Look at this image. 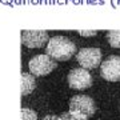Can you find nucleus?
Masks as SVG:
<instances>
[{"instance_id":"nucleus-8","label":"nucleus","mask_w":120,"mask_h":120,"mask_svg":"<svg viewBox=\"0 0 120 120\" xmlns=\"http://www.w3.org/2000/svg\"><path fill=\"white\" fill-rule=\"evenodd\" d=\"M36 87L35 77L27 72L22 73V95H30Z\"/></svg>"},{"instance_id":"nucleus-12","label":"nucleus","mask_w":120,"mask_h":120,"mask_svg":"<svg viewBox=\"0 0 120 120\" xmlns=\"http://www.w3.org/2000/svg\"><path fill=\"white\" fill-rule=\"evenodd\" d=\"M79 34L82 35V36H84V38H88V36H95V35H96V31H94V30H80Z\"/></svg>"},{"instance_id":"nucleus-3","label":"nucleus","mask_w":120,"mask_h":120,"mask_svg":"<svg viewBox=\"0 0 120 120\" xmlns=\"http://www.w3.org/2000/svg\"><path fill=\"white\" fill-rule=\"evenodd\" d=\"M76 60L86 69L96 68L101 63V51L99 48H82L76 53Z\"/></svg>"},{"instance_id":"nucleus-13","label":"nucleus","mask_w":120,"mask_h":120,"mask_svg":"<svg viewBox=\"0 0 120 120\" xmlns=\"http://www.w3.org/2000/svg\"><path fill=\"white\" fill-rule=\"evenodd\" d=\"M41 120H61V117H57V116H55V115H48V116H45V117H43Z\"/></svg>"},{"instance_id":"nucleus-4","label":"nucleus","mask_w":120,"mask_h":120,"mask_svg":"<svg viewBox=\"0 0 120 120\" xmlns=\"http://www.w3.org/2000/svg\"><path fill=\"white\" fill-rule=\"evenodd\" d=\"M69 109L90 117V116H94L96 112V104H95L94 99H91L90 96L76 95L69 100Z\"/></svg>"},{"instance_id":"nucleus-2","label":"nucleus","mask_w":120,"mask_h":120,"mask_svg":"<svg viewBox=\"0 0 120 120\" xmlns=\"http://www.w3.org/2000/svg\"><path fill=\"white\" fill-rule=\"evenodd\" d=\"M56 60L52 59L49 55L44 53V55H36L30 60L28 67L32 75L36 76H44L48 75L49 72H52L56 68Z\"/></svg>"},{"instance_id":"nucleus-6","label":"nucleus","mask_w":120,"mask_h":120,"mask_svg":"<svg viewBox=\"0 0 120 120\" xmlns=\"http://www.w3.org/2000/svg\"><path fill=\"white\" fill-rule=\"evenodd\" d=\"M68 84L73 90H86L92 84L91 73L86 68H75L68 73Z\"/></svg>"},{"instance_id":"nucleus-7","label":"nucleus","mask_w":120,"mask_h":120,"mask_svg":"<svg viewBox=\"0 0 120 120\" xmlns=\"http://www.w3.org/2000/svg\"><path fill=\"white\" fill-rule=\"evenodd\" d=\"M47 31L26 30L22 32V41L28 48H41L48 43Z\"/></svg>"},{"instance_id":"nucleus-11","label":"nucleus","mask_w":120,"mask_h":120,"mask_svg":"<svg viewBox=\"0 0 120 120\" xmlns=\"http://www.w3.org/2000/svg\"><path fill=\"white\" fill-rule=\"evenodd\" d=\"M22 120H38V115L30 108H22Z\"/></svg>"},{"instance_id":"nucleus-5","label":"nucleus","mask_w":120,"mask_h":120,"mask_svg":"<svg viewBox=\"0 0 120 120\" xmlns=\"http://www.w3.org/2000/svg\"><path fill=\"white\" fill-rule=\"evenodd\" d=\"M100 75L108 82L120 80V56H109L100 64Z\"/></svg>"},{"instance_id":"nucleus-9","label":"nucleus","mask_w":120,"mask_h":120,"mask_svg":"<svg viewBox=\"0 0 120 120\" xmlns=\"http://www.w3.org/2000/svg\"><path fill=\"white\" fill-rule=\"evenodd\" d=\"M107 40L113 48H120V30L119 31H108Z\"/></svg>"},{"instance_id":"nucleus-1","label":"nucleus","mask_w":120,"mask_h":120,"mask_svg":"<svg viewBox=\"0 0 120 120\" xmlns=\"http://www.w3.org/2000/svg\"><path fill=\"white\" fill-rule=\"evenodd\" d=\"M45 53L55 60L65 61L76 53V45L65 36H53L48 40Z\"/></svg>"},{"instance_id":"nucleus-10","label":"nucleus","mask_w":120,"mask_h":120,"mask_svg":"<svg viewBox=\"0 0 120 120\" xmlns=\"http://www.w3.org/2000/svg\"><path fill=\"white\" fill-rule=\"evenodd\" d=\"M60 117H61V120H88L87 116L82 115V113H79V112L71 111V109H69L68 112L63 113Z\"/></svg>"}]
</instances>
